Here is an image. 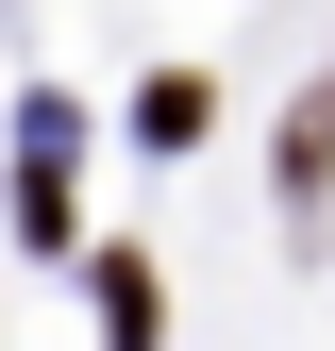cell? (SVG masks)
<instances>
[{
    "instance_id": "cell-2",
    "label": "cell",
    "mask_w": 335,
    "mask_h": 351,
    "mask_svg": "<svg viewBox=\"0 0 335 351\" xmlns=\"http://www.w3.org/2000/svg\"><path fill=\"white\" fill-rule=\"evenodd\" d=\"M201 117H218V84H201V67H168L151 101H135V134H151V151H201Z\"/></svg>"
},
{
    "instance_id": "cell-4",
    "label": "cell",
    "mask_w": 335,
    "mask_h": 351,
    "mask_svg": "<svg viewBox=\"0 0 335 351\" xmlns=\"http://www.w3.org/2000/svg\"><path fill=\"white\" fill-rule=\"evenodd\" d=\"M335 184V67H319V101H302V134H285V201H319Z\"/></svg>"
},
{
    "instance_id": "cell-1",
    "label": "cell",
    "mask_w": 335,
    "mask_h": 351,
    "mask_svg": "<svg viewBox=\"0 0 335 351\" xmlns=\"http://www.w3.org/2000/svg\"><path fill=\"white\" fill-rule=\"evenodd\" d=\"M67 217H84V184H67V134H34V151H17V234L51 251V268H67Z\"/></svg>"
},
{
    "instance_id": "cell-3",
    "label": "cell",
    "mask_w": 335,
    "mask_h": 351,
    "mask_svg": "<svg viewBox=\"0 0 335 351\" xmlns=\"http://www.w3.org/2000/svg\"><path fill=\"white\" fill-rule=\"evenodd\" d=\"M101 335H117V351H151V335H168V301H151L135 251H101Z\"/></svg>"
}]
</instances>
